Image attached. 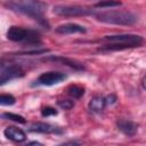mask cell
Returning <instances> with one entry per match:
<instances>
[{
    "instance_id": "obj_1",
    "label": "cell",
    "mask_w": 146,
    "mask_h": 146,
    "mask_svg": "<svg viewBox=\"0 0 146 146\" xmlns=\"http://www.w3.org/2000/svg\"><path fill=\"white\" fill-rule=\"evenodd\" d=\"M6 7L13 11L21 13L36 21L39 24L49 29V24L44 18L47 11V3L39 0H10L6 2Z\"/></svg>"
},
{
    "instance_id": "obj_2",
    "label": "cell",
    "mask_w": 146,
    "mask_h": 146,
    "mask_svg": "<svg viewBox=\"0 0 146 146\" xmlns=\"http://www.w3.org/2000/svg\"><path fill=\"white\" fill-rule=\"evenodd\" d=\"M97 21L106 24H115V25H133L138 17L131 11L124 10H105L98 11L94 15Z\"/></svg>"
},
{
    "instance_id": "obj_3",
    "label": "cell",
    "mask_w": 146,
    "mask_h": 146,
    "mask_svg": "<svg viewBox=\"0 0 146 146\" xmlns=\"http://www.w3.org/2000/svg\"><path fill=\"white\" fill-rule=\"evenodd\" d=\"M7 39L25 44H41L40 33L38 31L24 29L21 26H10L7 31Z\"/></svg>"
},
{
    "instance_id": "obj_4",
    "label": "cell",
    "mask_w": 146,
    "mask_h": 146,
    "mask_svg": "<svg viewBox=\"0 0 146 146\" xmlns=\"http://www.w3.org/2000/svg\"><path fill=\"white\" fill-rule=\"evenodd\" d=\"M54 14L59 15V16H65V17H76V16H88V15H95V11L81 7V6H55L52 8Z\"/></svg>"
},
{
    "instance_id": "obj_5",
    "label": "cell",
    "mask_w": 146,
    "mask_h": 146,
    "mask_svg": "<svg viewBox=\"0 0 146 146\" xmlns=\"http://www.w3.org/2000/svg\"><path fill=\"white\" fill-rule=\"evenodd\" d=\"M24 75V71L23 68L17 65V64H11V63H2L1 67H0V84L3 86L5 83L17 79V78H22Z\"/></svg>"
},
{
    "instance_id": "obj_6",
    "label": "cell",
    "mask_w": 146,
    "mask_h": 146,
    "mask_svg": "<svg viewBox=\"0 0 146 146\" xmlns=\"http://www.w3.org/2000/svg\"><path fill=\"white\" fill-rule=\"evenodd\" d=\"M105 41L110 42V43H124V44H130L132 48L135 47H139L143 42L144 39L140 35L137 34H115V35H105L103 38Z\"/></svg>"
},
{
    "instance_id": "obj_7",
    "label": "cell",
    "mask_w": 146,
    "mask_h": 146,
    "mask_svg": "<svg viewBox=\"0 0 146 146\" xmlns=\"http://www.w3.org/2000/svg\"><path fill=\"white\" fill-rule=\"evenodd\" d=\"M65 79H66V74L62 72H56V71L44 72L38 76V79L34 81L32 86H54L62 82Z\"/></svg>"
},
{
    "instance_id": "obj_8",
    "label": "cell",
    "mask_w": 146,
    "mask_h": 146,
    "mask_svg": "<svg viewBox=\"0 0 146 146\" xmlns=\"http://www.w3.org/2000/svg\"><path fill=\"white\" fill-rule=\"evenodd\" d=\"M29 131L31 132H39V133H63V129L50 123L46 122H34L29 127Z\"/></svg>"
},
{
    "instance_id": "obj_9",
    "label": "cell",
    "mask_w": 146,
    "mask_h": 146,
    "mask_svg": "<svg viewBox=\"0 0 146 146\" xmlns=\"http://www.w3.org/2000/svg\"><path fill=\"white\" fill-rule=\"evenodd\" d=\"M55 32L58 34H74V33H86L87 29L76 23H66L57 26Z\"/></svg>"
},
{
    "instance_id": "obj_10",
    "label": "cell",
    "mask_w": 146,
    "mask_h": 146,
    "mask_svg": "<svg viewBox=\"0 0 146 146\" xmlns=\"http://www.w3.org/2000/svg\"><path fill=\"white\" fill-rule=\"evenodd\" d=\"M43 60H51L55 63H59V64L66 65L73 70H75V71H83L84 70V66L81 63H79L74 59L67 58V57H63V56H49V57L43 58Z\"/></svg>"
},
{
    "instance_id": "obj_11",
    "label": "cell",
    "mask_w": 146,
    "mask_h": 146,
    "mask_svg": "<svg viewBox=\"0 0 146 146\" xmlns=\"http://www.w3.org/2000/svg\"><path fill=\"white\" fill-rule=\"evenodd\" d=\"M116 125H117V129L125 136L128 137H132L137 133V130H138V125L137 123L132 122V121H129V120H124V119H120L117 120L116 122Z\"/></svg>"
},
{
    "instance_id": "obj_12",
    "label": "cell",
    "mask_w": 146,
    "mask_h": 146,
    "mask_svg": "<svg viewBox=\"0 0 146 146\" xmlns=\"http://www.w3.org/2000/svg\"><path fill=\"white\" fill-rule=\"evenodd\" d=\"M3 135H5V137H7L9 140H13V141H15V143H22V141H24V140L26 139L25 132H24L22 129L17 128V127H13V125L7 127V128L3 130Z\"/></svg>"
},
{
    "instance_id": "obj_13",
    "label": "cell",
    "mask_w": 146,
    "mask_h": 146,
    "mask_svg": "<svg viewBox=\"0 0 146 146\" xmlns=\"http://www.w3.org/2000/svg\"><path fill=\"white\" fill-rule=\"evenodd\" d=\"M105 106H106V102H105V98L102 96H95L89 102V110L95 113L102 112L105 108Z\"/></svg>"
},
{
    "instance_id": "obj_14",
    "label": "cell",
    "mask_w": 146,
    "mask_h": 146,
    "mask_svg": "<svg viewBox=\"0 0 146 146\" xmlns=\"http://www.w3.org/2000/svg\"><path fill=\"white\" fill-rule=\"evenodd\" d=\"M67 94L73 97V98H81L84 94V88H82L81 86H76V84H73V86H70L68 89H67Z\"/></svg>"
},
{
    "instance_id": "obj_15",
    "label": "cell",
    "mask_w": 146,
    "mask_h": 146,
    "mask_svg": "<svg viewBox=\"0 0 146 146\" xmlns=\"http://www.w3.org/2000/svg\"><path fill=\"white\" fill-rule=\"evenodd\" d=\"M1 117L2 119H7V120H10V121H15V122H18V123H26V120L24 116L19 115V114H15V113H9V112H6V113H2L1 114Z\"/></svg>"
},
{
    "instance_id": "obj_16",
    "label": "cell",
    "mask_w": 146,
    "mask_h": 146,
    "mask_svg": "<svg viewBox=\"0 0 146 146\" xmlns=\"http://www.w3.org/2000/svg\"><path fill=\"white\" fill-rule=\"evenodd\" d=\"M120 6H121V2L115 0H104L95 5V7L97 8H113V7H120Z\"/></svg>"
},
{
    "instance_id": "obj_17",
    "label": "cell",
    "mask_w": 146,
    "mask_h": 146,
    "mask_svg": "<svg viewBox=\"0 0 146 146\" xmlns=\"http://www.w3.org/2000/svg\"><path fill=\"white\" fill-rule=\"evenodd\" d=\"M16 102V98L13 95H8V94H2L0 96V105L2 106H9V105H14Z\"/></svg>"
},
{
    "instance_id": "obj_18",
    "label": "cell",
    "mask_w": 146,
    "mask_h": 146,
    "mask_svg": "<svg viewBox=\"0 0 146 146\" xmlns=\"http://www.w3.org/2000/svg\"><path fill=\"white\" fill-rule=\"evenodd\" d=\"M57 105L62 108V110H71V108H73V106H74V102L73 100H71V99H59L58 102H57Z\"/></svg>"
},
{
    "instance_id": "obj_19",
    "label": "cell",
    "mask_w": 146,
    "mask_h": 146,
    "mask_svg": "<svg viewBox=\"0 0 146 146\" xmlns=\"http://www.w3.org/2000/svg\"><path fill=\"white\" fill-rule=\"evenodd\" d=\"M49 49H34V50H25V51H21L17 52L16 55H26V56H32V55H41V54H46L48 52Z\"/></svg>"
},
{
    "instance_id": "obj_20",
    "label": "cell",
    "mask_w": 146,
    "mask_h": 146,
    "mask_svg": "<svg viewBox=\"0 0 146 146\" xmlns=\"http://www.w3.org/2000/svg\"><path fill=\"white\" fill-rule=\"evenodd\" d=\"M41 115L42 116H51V115H57V111L54 108V107H50V106H46L41 110Z\"/></svg>"
},
{
    "instance_id": "obj_21",
    "label": "cell",
    "mask_w": 146,
    "mask_h": 146,
    "mask_svg": "<svg viewBox=\"0 0 146 146\" xmlns=\"http://www.w3.org/2000/svg\"><path fill=\"white\" fill-rule=\"evenodd\" d=\"M116 96L115 95H113V94H111V95H108V96H106L105 97V102H106V105H113V104H115L116 103Z\"/></svg>"
},
{
    "instance_id": "obj_22",
    "label": "cell",
    "mask_w": 146,
    "mask_h": 146,
    "mask_svg": "<svg viewBox=\"0 0 146 146\" xmlns=\"http://www.w3.org/2000/svg\"><path fill=\"white\" fill-rule=\"evenodd\" d=\"M140 82H141V87L146 90V73L143 75V78H141V81H140Z\"/></svg>"
},
{
    "instance_id": "obj_23",
    "label": "cell",
    "mask_w": 146,
    "mask_h": 146,
    "mask_svg": "<svg viewBox=\"0 0 146 146\" xmlns=\"http://www.w3.org/2000/svg\"><path fill=\"white\" fill-rule=\"evenodd\" d=\"M27 145H42V144L39 143V141H31V143H29Z\"/></svg>"
}]
</instances>
